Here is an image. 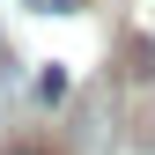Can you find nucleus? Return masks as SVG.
<instances>
[{"mask_svg":"<svg viewBox=\"0 0 155 155\" xmlns=\"http://www.w3.org/2000/svg\"><path fill=\"white\" fill-rule=\"evenodd\" d=\"M30 8H37V15H74L81 0H30Z\"/></svg>","mask_w":155,"mask_h":155,"instance_id":"3","label":"nucleus"},{"mask_svg":"<svg viewBox=\"0 0 155 155\" xmlns=\"http://www.w3.org/2000/svg\"><path fill=\"white\" fill-rule=\"evenodd\" d=\"M8 155H45V148H8Z\"/></svg>","mask_w":155,"mask_h":155,"instance_id":"4","label":"nucleus"},{"mask_svg":"<svg viewBox=\"0 0 155 155\" xmlns=\"http://www.w3.org/2000/svg\"><path fill=\"white\" fill-rule=\"evenodd\" d=\"M37 96H45V104H59V96H67V74H59V67H45V74H37Z\"/></svg>","mask_w":155,"mask_h":155,"instance_id":"2","label":"nucleus"},{"mask_svg":"<svg viewBox=\"0 0 155 155\" xmlns=\"http://www.w3.org/2000/svg\"><path fill=\"white\" fill-rule=\"evenodd\" d=\"M74 133H81V155H111V89L104 81L81 96V126Z\"/></svg>","mask_w":155,"mask_h":155,"instance_id":"1","label":"nucleus"}]
</instances>
